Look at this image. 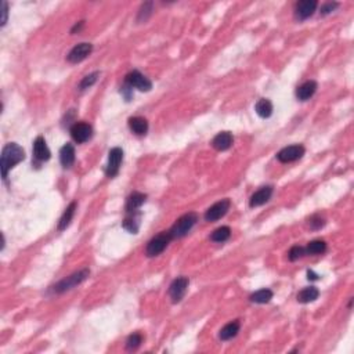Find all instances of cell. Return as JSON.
Segmentation results:
<instances>
[{
    "instance_id": "obj_1",
    "label": "cell",
    "mask_w": 354,
    "mask_h": 354,
    "mask_svg": "<svg viewBox=\"0 0 354 354\" xmlns=\"http://www.w3.org/2000/svg\"><path fill=\"white\" fill-rule=\"evenodd\" d=\"M25 159V151L22 147H19L17 142H8L3 147L1 158H0V168H1V176L6 180L7 174L11 169L18 165L19 162Z\"/></svg>"
},
{
    "instance_id": "obj_2",
    "label": "cell",
    "mask_w": 354,
    "mask_h": 354,
    "mask_svg": "<svg viewBox=\"0 0 354 354\" xmlns=\"http://www.w3.org/2000/svg\"><path fill=\"white\" fill-rule=\"evenodd\" d=\"M198 221V214L194 212H188L186 214H183L180 219H177V221L172 225V228L169 230V234L173 239H179L186 237L188 232L191 231L194 225L197 224Z\"/></svg>"
},
{
    "instance_id": "obj_3",
    "label": "cell",
    "mask_w": 354,
    "mask_h": 354,
    "mask_svg": "<svg viewBox=\"0 0 354 354\" xmlns=\"http://www.w3.org/2000/svg\"><path fill=\"white\" fill-rule=\"evenodd\" d=\"M90 276V270L89 269H83V270L77 271V273H73L72 276L70 277L64 278L61 280L60 283H57L54 286H53V292L54 293H64L67 290L72 289L77 286L79 283H82L86 280V278Z\"/></svg>"
},
{
    "instance_id": "obj_4",
    "label": "cell",
    "mask_w": 354,
    "mask_h": 354,
    "mask_svg": "<svg viewBox=\"0 0 354 354\" xmlns=\"http://www.w3.org/2000/svg\"><path fill=\"white\" fill-rule=\"evenodd\" d=\"M172 239L173 238L170 237L169 231H162L161 234L155 235L154 238L151 239L148 244H147L145 255H147L148 258H155V256L161 255L162 252L168 248V245L170 244Z\"/></svg>"
},
{
    "instance_id": "obj_5",
    "label": "cell",
    "mask_w": 354,
    "mask_h": 354,
    "mask_svg": "<svg viewBox=\"0 0 354 354\" xmlns=\"http://www.w3.org/2000/svg\"><path fill=\"white\" fill-rule=\"evenodd\" d=\"M125 83H128L130 87H135L140 91H149L152 89V82L147 76H144L142 72L136 71V70L126 75Z\"/></svg>"
},
{
    "instance_id": "obj_6",
    "label": "cell",
    "mask_w": 354,
    "mask_h": 354,
    "mask_svg": "<svg viewBox=\"0 0 354 354\" xmlns=\"http://www.w3.org/2000/svg\"><path fill=\"white\" fill-rule=\"evenodd\" d=\"M123 161V149L119 147H115L110 151L108 154V163L105 168V174L108 177H115L119 173V169Z\"/></svg>"
},
{
    "instance_id": "obj_7",
    "label": "cell",
    "mask_w": 354,
    "mask_h": 354,
    "mask_svg": "<svg viewBox=\"0 0 354 354\" xmlns=\"http://www.w3.org/2000/svg\"><path fill=\"white\" fill-rule=\"evenodd\" d=\"M70 132H71L73 142H76L77 144H83V142H89L91 136H93V128L86 122L73 123Z\"/></svg>"
},
{
    "instance_id": "obj_8",
    "label": "cell",
    "mask_w": 354,
    "mask_h": 354,
    "mask_svg": "<svg viewBox=\"0 0 354 354\" xmlns=\"http://www.w3.org/2000/svg\"><path fill=\"white\" fill-rule=\"evenodd\" d=\"M190 285V280L187 277H179L174 280L169 286V296L173 303L181 302V299L186 296V292Z\"/></svg>"
},
{
    "instance_id": "obj_9",
    "label": "cell",
    "mask_w": 354,
    "mask_h": 354,
    "mask_svg": "<svg viewBox=\"0 0 354 354\" xmlns=\"http://www.w3.org/2000/svg\"><path fill=\"white\" fill-rule=\"evenodd\" d=\"M230 206H231V202L227 198L213 204L205 212V220L206 221H217L223 216H225V213L230 211Z\"/></svg>"
},
{
    "instance_id": "obj_10",
    "label": "cell",
    "mask_w": 354,
    "mask_h": 354,
    "mask_svg": "<svg viewBox=\"0 0 354 354\" xmlns=\"http://www.w3.org/2000/svg\"><path fill=\"white\" fill-rule=\"evenodd\" d=\"M304 155V147L300 144H293L289 147H285L277 154V159L283 163H289L300 159Z\"/></svg>"
},
{
    "instance_id": "obj_11",
    "label": "cell",
    "mask_w": 354,
    "mask_h": 354,
    "mask_svg": "<svg viewBox=\"0 0 354 354\" xmlns=\"http://www.w3.org/2000/svg\"><path fill=\"white\" fill-rule=\"evenodd\" d=\"M93 52V45L91 43H79L76 45L71 52L68 53L67 60L68 63L71 64H77V63H82L83 60L89 57Z\"/></svg>"
},
{
    "instance_id": "obj_12",
    "label": "cell",
    "mask_w": 354,
    "mask_h": 354,
    "mask_svg": "<svg viewBox=\"0 0 354 354\" xmlns=\"http://www.w3.org/2000/svg\"><path fill=\"white\" fill-rule=\"evenodd\" d=\"M317 3L316 0H302V1H297L296 6H295V17L299 21H304V19L310 18L314 11H316Z\"/></svg>"
},
{
    "instance_id": "obj_13",
    "label": "cell",
    "mask_w": 354,
    "mask_h": 354,
    "mask_svg": "<svg viewBox=\"0 0 354 354\" xmlns=\"http://www.w3.org/2000/svg\"><path fill=\"white\" fill-rule=\"evenodd\" d=\"M33 156L39 162L49 161L50 156H52V152H50V149L46 144V140L42 136L36 137V140L33 142Z\"/></svg>"
},
{
    "instance_id": "obj_14",
    "label": "cell",
    "mask_w": 354,
    "mask_h": 354,
    "mask_svg": "<svg viewBox=\"0 0 354 354\" xmlns=\"http://www.w3.org/2000/svg\"><path fill=\"white\" fill-rule=\"evenodd\" d=\"M273 191H274L273 186H264L262 188H259L258 191L251 197V201H249L251 208H258V206H262L266 202H269L271 195H273Z\"/></svg>"
},
{
    "instance_id": "obj_15",
    "label": "cell",
    "mask_w": 354,
    "mask_h": 354,
    "mask_svg": "<svg viewBox=\"0 0 354 354\" xmlns=\"http://www.w3.org/2000/svg\"><path fill=\"white\" fill-rule=\"evenodd\" d=\"M232 135L230 132H220L219 135H216L212 140V147L217 151H225L232 145Z\"/></svg>"
},
{
    "instance_id": "obj_16",
    "label": "cell",
    "mask_w": 354,
    "mask_h": 354,
    "mask_svg": "<svg viewBox=\"0 0 354 354\" xmlns=\"http://www.w3.org/2000/svg\"><path fill=\"white\" fill-rule=\"evenodd\" d=\"M317 91V82L316 80H307L302 83L296 89V97L300 101H307L311 97L314 96Z\"/></svg>"
},
{
    "instance_id": "obj_17",
    "label": "cell",
    "mask_w": 354,
    "mask_h": 354,
    "mask_svg": "<svg viewBox=\"0 0 354 354\" xmlns=\"http://www.w3.org/2000/svg\"><path fill=\"white\" fill-rule=\"evenodd\" d=\"M130 130L137 136H145L148 132V121L142 116H133L129 119Z\"/></svg>"
},
{
    "instance_id": "obj_18",
    "label": "cell",
    "mask_w": 354,
    "mask_h": 354,
    "mask_svg": "<svg viewBox=\"0 0 354 354\" xmlns=\"http://www.w3.org/2000/svg\"><path fill=\"white\" fill-rule=\"evenodd\" d=\"M60 161L64 168H71L75 162V147L71 142H67L63 148L60 149Z\"/></svg>"
},
{
    "instance_id": "obj_19",
    "label": "cell",
    "mask_w": 354,
    "mask_h": 354,
    "mask_svg": "<svg viewBox=\"0 0 354 354\" xmlns=\"http://www.w3.org/2000/svg\"><path fill=\"white\" fill-rule=\"evenodd\" d=\"M147 200V195L142 193H133L130 194L129 198L126 200V205H125V211L126 213L130 212H137V209L145 202Z\"/></svg>"
},
{
    "instance_id": "obj_20",
    "label": "cell",
    "mask_w": 354,
    "mask_h": 354,
    "mask_svg": "<svg viewBox=\"0 0 354 354\" xmlns=\"http://www.w3.org/2000/svg\"><path fill=\"white\" fill-rule=\"evenodd\" d=\"M140 219H142V214L139 212L128 213V216L125 217L122 223L123 228L132 234H137L139 228H140Z\"/></svg>"
},
{
    "instance_id": "obj_21",
    "label": "cell",
    "mask_w": 354,
    "mask_h": 354,
    "mask_svg": "<svg viewBox=\"0 0 354 354\" xmlns=\"http://www.w3.org/2000/svg\"><path fill=\"white\" fill-rule=\"evenodd\" d=\"M239 328H241V322L238 320L228 322V324H225L224 327L220 329L219 338L221 341H230V339L237 336V334L239 332Z\"/></svg>"
},
{
    "instance_id": "obj_22",
    "label": "cell",
    "mask_w": 354,
    "mask_h": 354,
    "mask_svg": "<svg viewBox=\"0 0 354 354\" xmlns=\"http://www.w3.org/2000/svg\"><path fill=\"white\" fill-rule=\"evenodd\" d=\"M318 296H320V290L317 289L316 286H307V288H303V289L297 293L296 299L299 303L307 304V303L316 302Z\"/></svg>"
},
{
    "instance_id": "obj_23",
    "label": "cell",
    "mask_w": 354,
    "mask_h": 354,
    "mask_svg": "<svg viewBox=\"0 0 354 354\" xmlns=\"http://www.w3.org/2000/svg\"><path fill=\"white\" fill-rule=\"evenodd\" d=\"M255 110H256V114L260 118L267 119V118H270L273 115V104L267 98H260L256 103V105H255Z\"/></svg>"
},
{
    "instance_id": "obj_24",
    "label": "cell",
    "mask_w": 354,
    "mask_h": 354,
    "mask_svg": "<svg viewBox=\"0 0 354 354\" xmlns=\"http://www.w3.org/2000/svg\"><path fill=\"white\" fill-rule=\"evenodd\" d=\"M75 211H76V202H72L71 205L65 209V212L63 213V216L60 219V223H58V230L60 231H64L65 228L70 225V223L73 219V216H75Z\"/></svg>"
},
{
    "instance_id": "obj_25",
    "label": "cell",
    "mask_w": 354,
    "mask_h": 354,
    "mask_svg": "<svg viewBox=\"0 0 354 354\" xmlns=\"http://www.w3.org/2000/svg\"><path fill=\"white\" fill-rule=\"evenodd\" d=\"M273 296H274L273 290L264 288V289L256 290L255 293H252L249 299H251L252 303H256V304H264V303L270 302L271 299H273Z\"/></svg>"
},
{
    "instance_id": "obj_26",
    "label": "cell",
    "mask_w": 354,
    "mask_h": 354,
    "mask_svg": "<svg viewBox=\"0 0 354 354\" xmlns=\"http://www.w3.org/2000/svg\"><path fill=\"white\" fill-rule=\"evenodd\" d=\"M304 251H306V255H322L327 251V244L322 239H316V241L309 242L307 246L304 248Z\"/></svg>"
},
{
    "instance_id": "obj_27",
    "label": "cell",
    "mask_w": 354,
    "mask_h": 354,
    "mask_svg": "<svg viewBox=\"0 0 354 354\" xmlns=\"http://www.w3.org/2000/svg\"><path fill=\"white\" fill-rule=\"evenodd\" d=\"M230 237H231V230H230V227L221 225V227L216 228V230L211 234V241H213V242H219L220 244V242H225Z\"/></svg>"
},
{
    "instance_id": "obj_28",
    "label": "cell",
    "mask_w": 354,
    "mask_h": 354,
    "mask_svg": "<svg viewBox=\"0 0 354 354\" xmlns=\"http://www.w3.org/2000/svg\"><path fill=\"white\" fill-rule=\"evenodd\" d=\"M98 76H100V72H93L90 75H86V76L80 80V83H79V90L83 91L86 90V89L91 87V86L97 82Z\"/></svg>"
},
{
    "instance_id": "obj_29",
    "label": "cell",
    "mask_w": 354,
    "mask_h": 354,
    "mask_svg": "<svg viewBox=\"0 0 354 354\" xmlns=\"http://www.w3.org/2000/svg\"><path fill=\"white\" fill-rule=\"evenodd\" d=\"M151 14H152V3H151V1H147V3L142 4L140 11H139L137 22H145V21L149 18Z\"/></svg>"
},
{
    "instance_id": "obj_30",
    "label": "cell",
    "mask_w": 354,
    "mask_h": 354,
    "mask_svg": "<svg viewBox=\"0 0 354 354\" xmlns=\"http://www.w3.org/2000/svg\"><path fill=\"white\" fill-rule=\"evenodd\" d=\"M304 255H306L304 248L296 245V246H292L289 249V252H288V259H289L290 262H296V260H299L300 258H303Z\"/></svg>"
},
{
    "instance_id": "obj_31",
    "label": "cell",
    "mask_w": 354,
    "mask_h": 354,
    "mask_svg": "<svg viewBox=\"0 0 354 354\" xmlns=\"http://www.w3.org/2000/svg\"><path fill=\"white\" fill-rule=\"evenodd\" d=\"M142 336L136 332V334H133V335H130L129 338H128V341H126V349H128V350H136V349L142 345Z\"/></svg>"
},
{
    "instance_id": "obj_32",
    "label": "cell",
    "mask_w": 354,
    "mask_h": 354,
    "mask_svg": "<svg viewBox=\"0 0 354 354\" xmlns=\"http://www.w3.org/2000/svg\"><path fill=\"white\" fill-rule=\"evenodd\" d=\"M324 225H325V220L322 219L321 216L314 214V216L310 217L309 227L311 228V230H320V228H322Z\"/></svg>"
},
{
    "instance_id": "obj_33",
    "label": "cell",
    "mask_w": 354,
    "mask_h": 354,
    "mask_svg": "<svg viewBox=\"0 0 354 354\" xmlns=\"http://www.w3.org/2000/svg\"><path fill=\"white\" fill-rule=\"evenodd\" d=\"M338 6H339V4H338L336 1H328V3H325V4L321 7V11H320V13H321L322 15H327V14L332 13Z\"/></svg>"
},
{
    "instance_id": "obj_34",
    "label": "cell",
    "mask_w": 354,
    "mask_h": 354,
    "mask_svg": "<svg viewBox=\"0 0 354 354\" xmlns=\"http://www.w3.org/2000/svg\"><path fill=\"white\" fill-rule=\"evenodd\" d=\"M121 94L125 97V100H126V101H130V100H132V97H133V87H130L129 84L125 83L122 87H121Z\"/></svg>"
},
{
    "instance_id": "obj_35",
    "label": "cell",
    "mask_w": 354,
    "mask_h": 354,
    "mask_svg": "<svg viewBox=\"0 0 354 354\" xmlns=\"http://www.w3.org/2000/svg\"><path fill=\"white\" fill-rule=\"evenodd\" d=\"M3 18H1V26L6 25L7 22V17H8V4H7L6 1H3Z\"/></svg>"
},
{
    "instance_id": "obj_36",
    "label": "cell",
    "mask_w": 354,
    "mask_h": 354,
    "mask_svg": "<svg viewBox=\"0 0 354 354\" xmlns=\"http://www.w3.org/2000/svg\"><path fill=\"white\" fill-rule=\"evenodd\" d=\"M83 25H84V21H80L79 24H76V25H75V26H73V28H72V29H71V33H76V31H77V32H79V31H80V29L83 28Z\"/></svg>"
},
{
    "instance_id": "obj_37",
    "label": "cell",
    "mask_w": 354,
    "mask_h": 354,
    "mask_svg": "<svg viewBox=\"0 0 354 354\" xmlns=\"http://www.w3.org/2000/svg\"><path fill=\"white\" fill-rule=\"evenodd\" d=\"M307 278L309 280H311V281H316V280H318V276H317L316 273L313 270H309L307 271Z\"/></svg>"
}]
</instances>
